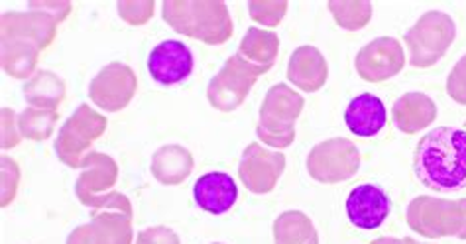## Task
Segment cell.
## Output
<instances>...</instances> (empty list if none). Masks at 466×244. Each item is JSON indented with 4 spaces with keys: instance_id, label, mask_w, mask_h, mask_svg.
I'll use <instances>...</instances> for the list:
<instances>
[{
    "instance_id": "1",
    "label": "cell",
    "mask_w": 466,
    "mask_h": 244,
    "mask_svg": "<svg viewBox=\"0 0 466 244\" xmlns=\"http://www.w3.org/2000/svg\"><path fill=\"white\" fill-rule=\"evenodd\" d=\"M415 178L427 189L452 193L466 188V130L439 127L417 142Z\"/></svg>"
},
{
    "instance_id": "2",
    "label": "cell",
    "mask_w": 466,
    "mask_h": 244,
    "mask_svg": "<svg viewBox=\"0 0 466 244\" xmlns=\"http://www.w3.org/2000/svg\"><path fill=\"white\" fill-rule=\"evenodd\" d=\"M57 22L46 12H5L0 18V59L15 79H30L40 54L56 40Z\"/></svg>"
},
{
    "instance_id": "3",
    "label": "cell",
    "mask_w": 466,
    "mask_h": 244,
    "mask_svg": "<svg viewBox=\"0 0 466 244\" xmlns=\"http://www.w3.org/2000/svg\"><path fill=\"white\" fill-rule=\"evenodd\" d=\"M162 16L171 30L208 46L227 44L235 30L223 0H166Z\"/></svg>"
},
{
    "instance_id": "4",
    "label": "cell",
    "mask_w": 466,
    "mask_h": 244,
    "mask_svg": "<svg viewBox=\"0 0 466 244\" xmlns=\"http://www.w3.org/2000/svg\"><path fill=\"white\" fill-rule=\"evenodd\" d=\"M305 107V99L289 85L278 83L269 87L260 108L256 134L262 144L274 150H286L296 140V120Z\"/></svg>"
},
{
    "instance_id": "5",
    "label": "cell",
    "mask_w": 466,
    "mask_h": 244,
    "mask_svg": "<svg viewBox=\"0 0 466 244\" xmlns=\"http://www.w3.org/2000/svg\"><path fill=\"white\" fill-rule=\"evenodd\" d=\"M408 227L427 239L455 237L466 240V198L439 199L420 195L408 205Z\"/></svg>"
},
{
    "instance_id": "6",
    "label": "cell",
    "mask_w": 466,
    "mask_h": 244,
    "mask_svg": "<svg viewBox=\"0 0 466 244\" xmlns=\"http://www.w3.org/2000/svg\"><path fill=\"white\" fill-rule=\"evenodd\" d=\"M457 38V24L447 12L429 10L403 36L410 52V66L427 69L443 59Z\"/></svg>"
},
{
    "instance_id": "7",
    "label": "cell",
    "mask_w": 466,
    "mask_h": 244,
    "mask_svg": "<svg viewBox=\"0 0 466 244\" xmlns=\"http://www.w3.org/2000/svg\"><path fill=\"white\" fill-rule=\"evenodd\" d=\"M269 69L272 67L250 64V61L244 59L238 52L235 56H230L217 76L208 81V105L220 113L237 111V108L247 101L254 83Z\"/></svg>"
},
{
    "instance_id": "8",
    "label": "cell",
    "mask_w": 466,
    "mask_h": 244,
    "mask_svg": "<svg viewBox=\"0 0 466 244\" xmlns=\"http://www.w3.org/2000/svg\"><path fill=\"white\" fill-rule=\"evenodd\" d=\"M108 120L105 115L96 113L89 105H79L66 125L59 128L56 140V154L66 166L79 169L83 158L89 154L91 144L106 132Z\"/></svg>"
},
{
    "instance_id": "9",
    "label": "cell",
    "mask_w": 466,
    "mask_h": 244,
    "mask_svg": "<svg viewBox=\"0 0 466 244\" xmlns=\"http://www.w3.org/2000/svg\"><path fill=\"white\" fill-rule=\"evenodd\" d=\"M360 168V152L357 144L347 138H330L319 142L308 156L309 176L325 186L349 181Z\"/></svg>"
},
{
    "instance_id": "10",
    "label": "cell",
    "mask_w": 466,
    "mask_h": 244,
    "mask_svg": "<svg viewBox=\"0 0 466 244\" xmlns=\"http://www.w3.org/2000/svg\"><path fill=\"white\" fill-rule=\"evenodd\" d=\"M138 89V77L127 64L113 61L105 66L89 85V99L106 113L127 108Z\"/></svg>"
},
{
    "instance_id": "11",
    "label": "cell",
    "mask_w": 466,
    "mask_h": 244,
    "mask_svg": "<svg viewBox=\"0 0 466 244\" xmlns=\"http://www.w3.org/2000/svg\"><path fill=\"white\" fill-rule=\"evenodd\" d=\"M286 169V156L279 150H269L266 146L252 142L242 152L238 164V178L250 193H272Z\"/></svg>"
},
{
    "instance_id": "12",
    "label": "cell",
    "mask_w": 466,
    "mask_h": 244,
    "mask_svg": "<svg viewBox=\"0 0 466 244\" xmlns=\"http://www.w3.org/2000/svg\"><path fill=\"white\" fill-rule=\"evenodd\" d=\"M406 52L400 40L382 36L370 44H366L354 59V67H357L359 76L368 83H382L406 67Z\"/></svg>"
},
{
    "instance_id": "13",
    "label": "cell",
    "mask_w": 466,
    "mask_h": 244,
    "mask_svg": "<svg viewBox=\"0 0 466 244\" xmlns=\"http://www.w3.org/2000/svg\"><path fill=\"white\" fill-rule=\"evenodd\" d=\"M132 217L118 211H95L87 225L73 229L66 244H132Z\"/></svg>"
},
{
    "instance_id": "14",
    "label": "cell",
    "mask_w": 466,
    "mask_h": 244,
    "mask_svg": "<svg viewBox=\"0 0 466 244\" xmlns=\"http://www.w3.org/2000/svg\"><path fill=\"white\" fill-rule=\"evenodd\" d=\"M391 213V199L376 183H360L347 198L349 221L362 230L380 229Z\"/></svg>"
},
{
    "instance_id": "15",
    "label": "cell",
    "mask_w": 466,
    "mask_h": 244,
    "mask_svg": "<svg viewBox=\"0 0 466 244\" xmlns=\"http://www.w3.org/2000/svg\"><path fill=\"white\" fill-rule=\"evenodd\" d=\"M195 59L189 47L179 40H166L157 44L148 57V71L159 85H177L193 73Z\"/></svg>"
},
{
    "instance_id": "16",
    "label": "cell",
    "mask_w": 466,
    "mask_h": 244,
    "mask_svg": "<svg viewBox=\"0 0 466 244\" xmlns=\"http://www.w3.org/2000/svg\"><path fill=\"white\" fill-rule=\"evenodd\" d=\"M79 169L76 193L83 205L93 198L110 193L118 181V166L108 154L89 152L83 158Z\"/></svg>"
},
{
    "instance_id": "17",
    "label": "cell",
    "mask_w": 466,
    "mask_h": 244,
    "mask_svg": "<svg viewBox=\"0 0 466 244\" xmlns=\"http://www.w3.org/2000/svg\"><path fill=\"white\" fill-rule=\"evenodd\" d=\"M193 199L207 213L225 215L238 201V186L225 172H208L195 181Z\"/></svg>"
},
{
    "instance_id": "18",
    "label": "cell",
    "mask_w": 466,
    "mask_h": 244,
    "mask_svg": "<svg viewBox=\"0 0 466 244\" xmlns=\"http://www.w3.org/2000/svg\"><path fill=\"white\" fill-rule=\"evenodd\" d=\"M329 79V64L315 46H299L288 64V81L303 93H317Z\"/></svg>"
},
{
    "instance_id": "19",
    "label": "cell",
    "mask_w": 466,
    "mask_h": 244,
    "mask_svg": "<svg viewBox=\"0 0 466 244\" xmlns=\"http://www.w3.org/2000/svg\"><path fill=\"white\" fill-rule=\"evenodd\" d=\"M347 128L360 138H372L388 122L386 105L372 93H362L349 103L345 111Z\"/></svg>"
},
{
    "instance_id": "20",
    "label": "cell",
    "mask_w": 466,
    "mask_h": 244,
    "mask_svg": "<svg viewBox=\"0 0 466 244\" xmlns=\"http://www.w3.org/2000/svg\"><path fill=\"white\" fill-rule=\"evenodd\" d=\"M437 118V105L420 91H410L401 95L391 107V120L403 134H417L420 130L431 127Z\"/></svg>"
},
{
    "instance_id": "21",
    "label": "cell",
    "mask_w": 466,
    "mask_h": 244,
    "mask_svg": "<svg viewBox=\"0 0 466 244\" xmlns=\"http://www.w3.org/2000/svg\"><path fill=\"white\" fill-rule=\"evenodd\" d=\"M152 176L162 186H181L193 172V156L179 144H167L152 156Z\"/></svg>"
},
{
    "instance_id": "22",
    "label": "cell",
    "mask_w": 466,
    "mask_h": 244,
    "mask_svg": "<svg viewBox=\"0 0 466 244\" xmlns=\"http://www.w3.org/2000/svg\"><path fill=\"white\" fill-rule=\"evenodd\" d=\"M24 99L34 108L57 111L66 99V83L54 71H35L24 85Z\"/></svg>"
},
{
    "instance_id": "23",
    "label": "cell",
    "mask_w": 466,
    "mask_h": 244,
    "mask_svg": "<svg viewBox=\"0 0 466 244\" xmlns=\"http://www.w3.org/2000/svg\"><path fill=\"white\" fill-rule=\"evenodd\" d=\"M274 244H319V233L308 215L286 211L274 221Z\"/></svg>"
},
{
    "instance_id": "24",
    "label": "cell",
    "mask_w": 466,
    "mask_h": 244,
    "mask_svg": "<svg viewBox=\"0 0 466 244\" xmlns=\"http://www.w3.org/2000/svg\"><path fill=\"white\" fill-rule=\"evenodd\" d=\"M238 54L248 59L250 64L274 67V61L279 54V38L276 32L260 30V28H248L240 42Z\"/></svg>"
},
{
    "instance_id": "25",
    "label": "cell",
    "mask_w": 466,
    "mask_h": 244,
    "mask_svg": "<svg viewBox=\"0 0 466 244\" xmlns=\"http://www.w3.org/2000/svg\"><path fill=\"white\" fill-rule=\"evenodd\" d=\"M57 118V111L30 107L18 115V130L22 134V138L32 142H44L54 134Z\"/></svg>"
},
{
    "instance_id": "26",
    "label": "cell",
    "mask_w": 466,
    "mask_h": 244,
    "mask_svg": "<svg viewBox=\"0 0 466 244\" xmlns=\"http://www.w3.org/2000/svg\"><path fill=\"white\" fill-rule=\"evenodd\" d=\"M329 10L342 30H362L372 20L374 8L366 0H330Z\"/></svg>"
},
{
    "instance_id": "27",
    "label": "cell",
    "mask_w": 466,
    "mask_h": 244,
    "mask_svg": "<svg viewBox=\"0 0 466 244\" xmlns=\"http://www.w3.org/2000/svg\"><path fill=\"white\" fill-rule=\"evenodd\" d=\"M286 0H250L248 12L250 18L266 28H276L284 20L288 12Z\"/></svg>"
},
{
    "instance_id": "28",
    "label": "cell",
    "mask_w": 466,
    "mask_h": 244,
    "mask_svg": "<svg viewBox=\"0 0 466 244\" xmlns=\"http://www.w3.org/2000/svg\"><path fill=\"white\" fill-rule=\"evenodd\" d=\"M154 0H120L116 5L120 18L128 22L130 26H142V24L148 22L154 15Z\"/></svg>"
},
{
    "instance_id": "29",
    "label": "cell",
    "mask_w": 466,
    "mask_h": 244,
    "mask_svg": "<svg viewBox=\"0 0 466 244\" xmlns=\"http://www.w3.org/2000/svg\"><path fill=\"white\" fill-rule=\"evenodd\" d=\"M0 178H3V195H0V207H8L16 198L20 183V168L8 156H0Z\"/></svg>"
},
{
    "instance_id": "30",
    "label": "cell",
    "mask_w": 466,
    "mask_h": 244,
    "mask_svg": "<svg viewBox=\"0 0 466 244\" xmlns=\"http://www.w3.org/2000/svg\"><path fill=\"white\" fill-rule=\"evenodd\" d=\"M447 93L455 103L466 105V56H462L449 73Z\"/></svg>"
},
{
    "instance_id": "31",
    "label": "cell",
    "mask_w": 466,
    "mask_h": 244,
    "mask_svg": "<svg viewBox=\"0 0 466 244\" xmlns=\"http://www.w3.org/2000/svg\"><path fill=\"white\" fill-rule=\"evenodd\" d=\"M0 115H3V142H0V146H3V150L16 148L22 140V134L18 130V115L8 107H3Z\"/></svg>"
},
{
    "instance_id": "32",
    "label": "cell",
    "mask_w": 466,
    "mask_h": 244,
    "mask_svg": "<svg viewBox=\"0 0 466 244\" xmlns=\"http://www.w3.org/2000/svg\"><path fill=\"white\" fill-rule=\"evenodd\" d=\"M134 244H181V240L176 230H171L164 225H157L140 230Z\"/></svg>"
},
{
    "instance_id": "33",
    "label": "cell",
    "mask_w": 466,
    "mask_h": 244,
    "mask_svg": "<svg viewBox=\"0 0 466 244\" xmlns=\"http://www.w3.org/2000/svg\"><path fill=\"white\" fill-rule=\"evenodd\" d=\"M28 10L46 12V15H50L59 24L69 16L71 3H66V0H42V3L32 0V3H28Z\"/></svg>"
},
{
    "instance_id": "34",
    "label": "cell",
    "mask_w": 466,
    "mask_h": 244,
    "mask_svg": "<svg viewBox=\"0 0 466 244\" xmlns=\"http://www.w3.org/2000/svg\"><path fill=\"white\" fill-rule=\"evenodd\" d=\"M370 244H408L406 239H394V237H382V239H376Z\"/></svg>"
},
{
    "instance_id": "35",
    "label": "cell",
    "mask_w": 466,
    "mask_h": 244,
    "mask_svg": "<svg viewBox=\"0 0 466 244\" xmlns=\"http://www.w3.org/2000/svg\"><path fill=\"white\" fill-rule=\"evenodd\" d=\"M406 242H408V244H425V242H417L415 239H406Z\"/></svg>"
},
{
    "instance_id": "36",
    "label": "cell",
    "mask_w": 466,
    "mask_h": 244,
    "mask_svg": "<svg viewBox=\"0 0 466 244\" xmlns=\"http://www.w3.org/2000/svg\"><path fill=\"white\" fill-rule=\"evenodd\" d=\"M213 244H223V242H213Z\"/></svg>"
}]
</instances>
